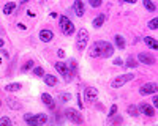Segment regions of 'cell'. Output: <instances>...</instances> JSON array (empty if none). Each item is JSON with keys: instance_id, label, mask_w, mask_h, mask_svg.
<instances>
[{"instance_id": "74e56055", "label": "cell", "mask_w": 158, "mask_h": 126, "mask_svg": "<svg viewBox=\"0 0 158 126\" xmlns=\"http://www.w3.org/2000/svg\"><path fill=\"white\" fill-rule=\"evenodd\" d=\"M29 2V0H21V3H27Z\"/></svg>"}, {"instance_id": "6da1fadb", "label": "cell", "mask_w": 158, "mask_h": 126, "mask_svg": "<svg viewBox=\"0 0 158 126\" xmlns=\"http://www.w3.org/2000/svg\"><path fill=\"white\" fill-rule=\"evenodd\" d=\"M89 54H90V57H95V58L97 57L98 58H108L114 54V47L108 41H97L92 44Z\"/></svg>"}, {"instance_id": "7a4b0ae2", "label": "cell", "mask_w": 158, "mask_h": 126, "mask_svg": "<svg viewBox=\"0 0 158 126\" xmlns=\"http://www.w3.org/2000/svg\"><path fill=\"white\" fill-rule=\"evenodd\" d=\"M24 120L29 126H41L48 121V115L46 113H25Z\"/></svg>"}, {"instance_id": "ba28073f", "label": "cell", "mask_w": 158, "mask_h": 126, "mask_svg": "<svg viewBox=\"0 0 158 126\" xmlns=\"http://www.w3.org/2000/svg\"><path fill=\"white\" fill-rule=\"evenodd\" d=\"M84 98H85V101H95L98 98V90L94 87H87L84 90Z\"/></svg>"}, {"instance_id": "9a60e30c", "label": "cell", "mask_w": 158, "mask_h": 126, "mask_svg": "<svg viewBox=\"0 0 158 126\" xmlns=\"http://www.w3.org/2000/svg\"><path fill=\"white\" fill-rule=\"evenodd\" d=\"M44 82L49 87H54L57 84V77H56V76H52V74H48V76H44Z\"/></svg>"}, {"instance_id": "8992f818", "label": "cell", "mask_w": 158, "mask_h": 126, "mask_svg": "<svg viewBox=\"0 0 158 126\" xmlns=\"http://www.w3.org/2000/svg\"><path fill=\"white\" fill-rule=\"evenodd\" d=\"M65 117H67L70 121H73V123H76V124H81L84 120H82V115L79 113L76 109H67L65 110Z\"/></svg>"}, {"instance_id": "52a82bcc", "label": "cell", "mask_w": 158, "mask_h": 126, "mask_svg": "<svg viewBox=\"0 0 158 126\" xmlns=\"http://www.w3.org/2000/svg\"><path fill=\"white\" fill-rule=\"evenodd\" d=\"M56 69L60 73V76H63L65 81H70V71H68V66H67V63H56Z\"/></svg>"}, {"instance_id": "f35d334b", "label": "cell", "mask_w": 158, "mask_h": 126, "mask_svg": "<svg viewBox=\"0 0 158 126\" xmlns=\"http://www.w3.org/2000/svg\"><path fill=\"white\" fill-rule=\"evenodd\" d=\"M0 61H2V60H0Z\"/></svg>"}, {"instance_id": "d590c367", "label": "cell", "mask_w": 158, "mask_h": 126, "mask_svg": "<svg viewBox=\"0 0 158 126\" xmlns=\"http://www.w3.org/2000/svg\"><path fill=\"white\" fill-rule=\"evenodd\" d=\"M123 2H127V3H136V0H123Z\"/></svg>"}, {"instance_id": "ffe728a7", "label": "cell", "mask_w": 158, "mask_h": 126, "mask_svg": "<svg viewBox=\"0 0 158 126\" xmlns=\"http://www.w3.org/2000/svg\"><path fill=\"white\" fill-rule=\"evenodd\" d=\"M128 113H130V115L131 117H138L139 115V109L135 106V104H131V106H128V110H127Z\"/></svg>"}, {"instance_id": "1f68e13d", "label": "cell", "mask_w": 158, "mask_h": 126, "mask_svg": "<svg viewBox=\"0 0 158 126\" xmlns=\"http://www.w3.org/2000/svg\"><path fill=\"white\" fill-rule=\"evenodd\" d=\"M115 112H117V106H112V107H111V113H109V117H114V115H115Z\"/></svg>"}, {"instance_id": "e575fe53", "label": "cell", "mask_w": 158, "mask_h": 126, "mask_svg": "<svg viewBox=\"0 0 158 126\" xmlns=\"http://www.w3.org/2000/svg\"><path fill=\"white\" fill-rule=\"evenodd\" d=\"M18 27H19L21 30H25V29H27V25H24V24H18Z\"/></svg>"}, {"instance_id": "2e32d148", "label": "cell", "mask_w": 158, "mask_h": 126, "mask_svg": "<svg viewBox=\"0 0 158 126\" xmlns=\"http://www.w3.org/2000/svg\"><path fill=\"white\" fill-rule=\"evenodd\" d=\"M144 43H146L149 47H152L153 50H156V49H158V44H156V41L153 40L152 36H146V38H144Z\"/></svg>"}, {"instance_id": "e0dca14e", "label": "cell", "mask_w": 158, "mask_h": 126, "mask_svg": "<svg viewBox=\"0 0 158 126\" xmlns=\"http://www.w3.org/2000/svg\"><path fill=\"white\" fill-rule=\"evenodd\" d=\"M15 10H16V5L13 3V2H8V3H5V6H3V13H5V14H11Z\"/></svg>"}, {"instance_id": "d4e9b609", "label": "cell", "mask_w": 158, "mask_h": 126, "mask_svg": "<svg viewBox=\"0 0 158 126\" xmlns=\"http://www.w3.org/2000/svg\"><path fill=\"white\" fill-rule=\"evenodd\" d=\"M0 126H13V123L8 117H3V118H0Z\"/></svg>"}, {"instance_id": "4316f807", "label": "cell", "mask_w": 158, "mask_h": 126, "mask_svg": "<svg viewBox=\"0 0 158 126\" xmlns=\"http://www.w3.org/2000/svg\"><path fill=\"white\" fill-rule=\"evenodd\" d=\"M136 65H138V63H136V60H135L133 57H130V58L127 60V66H128V68H136Z\"/></svg>"}, {"instance_id": "8fae6325", "label": "cell", "mask_w": 158, "mask_h": 126, "mask_svg": "<svg viewBox=\"0 0 158 126\" xmlns=\"http://www.w3.org/2000/svg\"><path fill=\"white\" fill-rule=\"evenodd\" d=\"M40 40H41L43 43H49V41L54 40V33H52V30L44 29V30L40 32Z\"/></svg>"}, {"instance_id": "44dd1931", "label": "cell", "mask_w": 158, "mask_h": 126, "mask_svg": "<svg viewBox=\"0 0 158 126\" xmlns=\"http://www.w3.org/2000/svg\"><path fill=\"white\" fill-rule=\"evenodd\" d=\"M103 22H104V14H100L98 18H95V19H94V27H95V29L101 27Z\"/></svg>"}, {"instance_id": "9c48e42d", "label": "cell", "mask_w": 158, "mask_h": 126, "mask_svg": "<svg viewBox=\"0 0 158 126\" xmlns=\"http://www.w3.org/2000/svg\"><path fill=\"white\" fill-rule=\"evenodd\" d=\"M156 92V84L150 82V84H144L141 88H139V93L141 95H152Z\"/></svg>"}, {"instance_id": "603a6c76", "label": "cell", "mask_w": 158, "mask_h": 126, "mask_svg": "<svg viewBox=\"0 0 158 126\" xmlns=\"http://www.w3.org/2000/svg\"><path fill=\"white\" fill-rule=\"evenodd\" d=\"M67 66H68V69H70L73 74H76V68H77V63H76V60H70V61L67 63Z\"/></svg>"}, {"instance_id": "4dcf8cb0", "label": "cell", "mask_w": 158, "mask_h": 126, "mask_svg": "<svg viewBox=\"0 0 158 126\" xmlns=\"http://www.w3.org/2000/svg\"><path fill=\"white\" fill-rule=\"evenodd\" d=\"M70 98H71L70 95H60V96H59V99H62V103H67Z\"/></svg>"}, {"instance_id": "d6a6232c", "label": "cell", "mask_w": 158, "mask_h": 126, "mask_svg": "<svg viewBox=\"0 0 158 126\" xmlns=\"http://www.w3.org/2000/svg\"><path fill=\"white\" fill-rule=\"evenodd\" d=\"M57 55H59V57L62 58V57H65V52H63L62 49H59V50H57Z\"/></svg>"}, {"instance_id": "277c9868", "label": "cell", "mask_w": 158, "mask_h": 126, "mask_svg": "<svg viewBox=\"0 0 158 126\" xmlns=\"http://www.w3.org/2000/svg\"><path fill=\"white\" fill-rule=\"evenodd\" d=\"M60 29H62V32L65 33V35H73V32H74V25H73V22L67 18V16H60Z\"/></svg>"}, {"instance_id": "f546056e", "label": "cell", "mask_w": 158, "mask_h": 126, "mask_svg": "<svg viewBox=\"0 0 158 126\" xmlns=\"http://www.w3.org/2000/svg\"><path fill=\"white\" fill-rule=\"evenodd\" d=\"M149 29H152V30H156V19H152V21L149 22Z\"/></svg>"}, {"instance_id": "ac0fdd59", "label": "cell", "mask_w": 158, "mask_h": 126, "mask_svg": "<svg viewBox=\"0 0 158 126\" xmlns=\"http://www.w3.org/2000/svg\"><path fill=\"white\" fill-rule=\"evenodd\" d=\"M19 88H22V85L18 84V82H15V84H8V85L5 87V90H6V92H18Z\"/></svg>"}, {"instance_id": "5b68a950", "label": "cell", "mask_w": 158, "mask_h": 126, "mask_svg": "<svg viewBox=\"0 0 158 126\" xmlns=\"http://www.w3.org/2000/svg\"><path fill=\"white\" fill-rule=\"evenodd\" d=\"M133 77H135L133 74H123V76H118V77H115V79L111 82V87H112V88H120V87L125 85L127 82L133 81Z\"/></svg>"}, {"instance_id": "83f0119b", "label": "cell", "mask_w": 158, "mask_h": 126, "mask_svg": "<svg viewBox=\"0 0 158 126\" xmlns=\"http://www.w3.org/2000/svg\"><path fill=\"white\" fill-rule=\"evenodd\" d=\"M89 3H90V6H94V8H98L103 2L101 0H89Z\"/></svg>"}, {"instance_id": "484cf974", "label": "cell", "mask_w": 158, "mask_h": 126, "mask_svg": "<svg viewBox=\"0 0 158 126\" xmlns=\"http://www.w3.org/2000/svg\"><path fill=\"white\" fill-rule=\"evenodd\" d=\"M33 76H44V69L41 68V66H36V68H33Z\"/></svg>"}, {"instance_id": "f1b7e54d", "label": "cell", "mask_w": 158, "mask_h": 126, "mask_svg": "<svg viewBox=\"0 0 158 126\" xmlns=\"http://www.w3.org/2000/svg\"><path fill=\"white\" fill-rule=\"evenodd\" d=\"M15 101H16V99H8V106H11V107H15V109H19L21 106H19V104H16Z\"/></svg>"}, {"instance_id": "7c38bea8", "label": "cell", "mask_w": 158, "mask_h": 126, "mask_svg": "<svg viewBox=\"0 0 158 126\" xmlns=\"http://www.w3.org/2000/svg\"><path fill=\"white\" fill-rule=\"evenodd\" d=\"M73 10L74 13L81 18L84 16V13H85V8H84V3H82V0H74V3H73Z\"/></svg>"}, {"instance_id": "8d00e7d4", "label": "cell", "mask_w": 158, "mask_h": 126, "mask_svg": "<svg viewBox=\"0 0 158 126\" xmlns=\"http://www.w3.org/2000/svg\"><path fill=\"white\" fill-rule=\"evenodd\" d=\"M0 47H3V40L0 38Z\"/></svg>"}, {"instance_id": "5bb4252c", "label": "cell", "mask_w": 158, "mask_h": 126, "mask_svg": "<svg viewBox=\"0 0 158 126\" xmlns=\"http://www.w3.org/2000/svg\"><path fill=\"white\" fill-rule=\"evenodd\" d=\"M141 110L144 115H147V117H153L155 115V109L149 104H141Z\"/></svg>"}, {"instance_id": "cb8c5ba5", "label": "cell", "mask_w": 158, "mask_h": 126, "mask_svg": "<svg viewBox=\"0 0 158 126\" xmlns=\"http://www.w3.org/2000/svg\"><path fill=\"white\" fill-rule=\"evenodd\" d=\"M144 2V6H146L149 11H155V5L152 3V0H142Z\"/></svg>"}, {"instance_id": "3957f363", "label": "cell", "mask_w": 158, "mask_h": 126, "mask_svg": "<svg viewBox=\"0 0 158 126\" xmlns=\"http://www.w3.org/2000/svg\"><path fill=\"white\" fill-rule=\"evenodd\" d=\"M89 41V32L85 29H81L77 32V38H76V47L77 50H84Z\"/></svg>"}, {"instance_id": "836d02e7", "label": "cell", "mask_w": 158, "mask_h": 126, "mask_svg": "<svg viewBox=\"0 0 158 126\" xmlns=\"http://www.w3.org/2000/svg\"><path fill=\"white\" fill-rule=\"evenodd\" d=\"M114 65H117V66H118V65H122V60H120V58H115V61H114Z\"/></svg>"}, {"instance_id": "7402d4cb", "label": "cell", "mask_w": 158, "mask_h": 126, "mask_svg": "<svg viewBox=\"0 0 158 126\" xmlns=\"http://www.w3.org/2000/svg\"><path fill=\"white\" fill-rule=\"evenodd\" d=\"M35 66V61L33 60H29V61H25L24 63V66H22V73H27L29 69H32Z\"/></svg>"}, {"instance_id": "4fadbf2b", "label": "cell", "mask_w": 158, "mask_h": 126, "mask_svg": "<svg viewBox=\"0 0 158 126\" xmlns=\"http://www.w3.org/2000/svg\"><path fill=\"white\" fill-rule=\"evenodd\" d=\"M41 101H43V104L48 106V109H51V110H54V109H56V103H54V99H52L51 95L43 93V95H41Z\"/></svg>"}, {"instance_id": "30bf717a", "label": "cell", "mask_w": 158, "mask_h": 126, "mask_svg": "<svg viewBox=\"0 0 158 126\" xmlns=\"http://www.w3.org/2000/svg\"><path fill=\"white\" fill-rule=\"evenodd\" d=\"M138 60H139L141 63H144V65H153V63H155V58H153V55H150V54H146V52H141V54L138 55Z\"/></svg>"}, {"instance_id": "d6986e66", "label": "cell", "mask_w": 158, "mask_h": 126, "mask_svg": "<svg viewBox=\"0 0 158 126\" xmlns=\"http://www.w3.org/2000/svg\"><path fill=\"white\" fill-rule=\"evenodd\" d=\"M115 44H117L118 49H123L125 47V40H123L122 35H115Z\"/></svg>"}]
</instances>
